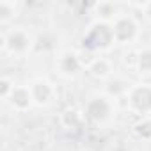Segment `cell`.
Masks as SVG:
<instances>
[{
  "label": "cell",
  "mask_w": 151,
  "mask_h": 151,
  "mask_svg": "<svg viewBox=\"0 0 151 151\" xmlns=\"http://www.w3.org/2000/svg\"><path fill=\"white\" fill-rule=\"evenodd\" d=\"M146 14L151 18V4H146Z\"/></svg>",
  "instance_id": "obj_1"
}]
</instances>
